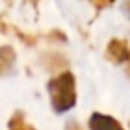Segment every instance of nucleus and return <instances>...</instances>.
Segmentation results:
<instances>
[{
	"mask_svg": "<svg viewBox=\"0 0 130 130\" xmlns=\"http://www.w3.org/2000/svg\"><path fill=\"white\" fill-rule=\"evenodd\" d=\"M48 91L57 112H64L75 105V78L71 73H62L50 80Z\"/></svg>",
	"mask_w": 130,
	"mask_h": 130,
	"instance_id": "f257e3e1",
	"label": "nucleus"
},
{
	"mask_svg": "<svg viewBox=\"0 0 130 130\" xmlns=\"http://www.w3.org/2000/svg\"><path fill=\"white\" fill-rule=\"evenodd\" d=\"M89 126H91V130H123L118 121H114L110 116H103V114H93Z\"/></svg>",
	"mask_w": 130,
	"mask_h": 130,
	"instance_id": "f03ea898",
	"label": "nucleus"
},
{
	"mask_svg": "<svg viewBox=\"0 0 130 130\" xmlns=\"http://www.w3.org/2000/svg\"><path fill=\"white\" fill-rule=\"evenodd\" d=\"M109 55H110L116 62H123V61H126V57H128L126 45L121 43V41H112L110 46H109Z\"/></svg>",
	"mask_w": 130,
	"mask_h": 130,
	"instance_id": "7ed1b4c3",
	"label": "nucleus"
},
{
	"mask_svg": "<svg viewBox=\"0 0 130 130\" xmlns=\"http://www.w3.org/2000/svg\"><path fill=\"white\" fill-rule=\"evenodd\" d=\"M6 50L7 48H0V71H6L9 66H11V62H13V59L14 57H4V54H6Z\"/></svg>",
	"mask_w": 130,
	"mask_h": 130,
	"instance_id": "20e7f679",
	"label": "nucleus"
},
{
	"mask_svg": "<svg viewBox=\"0 0 130 130\" xmlns=\"http://www.w3.org/2000/svg\"><path fill=\"white\" fill-rule=\"evenodd\" d=\"M11 123L16 125V130H32V128H29V126L25 125V121H23L22 118H16V116H14V119H13ZM11 130H14V128H11Z\"/></svg>",
	"mask_w": 130,
	"mask_h": 130,
	"instance_id": "39448f33",
	"label": "nucleus"
}]
</instances>
